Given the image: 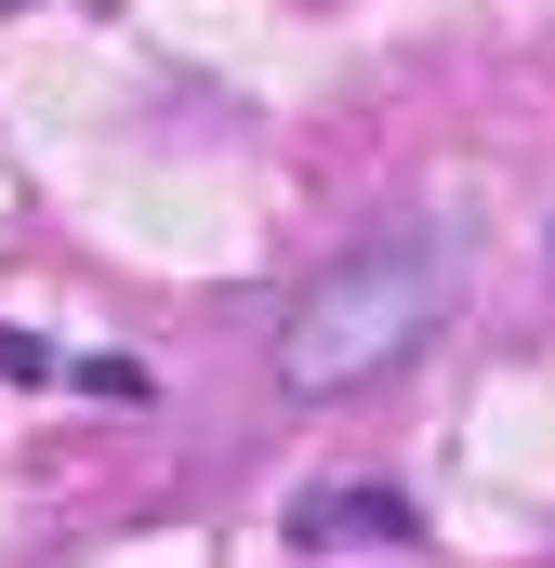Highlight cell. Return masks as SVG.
Masks as SVG:
<instances>
[{
    "instance_id": "1",
    "label": "cell",
    "mask_w": 555,
    "mask_h": 568,
    "mask_svg": "<svg viewBox=\"0 0 555 568\" xmlns=\"http://www.w3.org/2000/svg\"><path fill=\"white\" fill-rule=\"evenodd\" d=\"M436 317H450V252L423 225H397V239L344 252L331 278L278 317V397H357V384L411 371L423 344H436Z\"/></svg>"
},
{
    "instance_id": "2",
    "label": "cell",
    "mask_w": 555,
    "mask_h": 568,
    "mask_svg": "<svg viewBox=\"0 0 555 568\" xmlns=\"http://www.w3.org/2000/svg\"><path fill=\"white\" fill-rule=\"evenodd\" d=\"M291 542L304 556H344V542H423V503L384 476H344V489H304L291 503Z\"/></svg>"
},
{
    "instance_id": "3",
    "label": "cell",
    "mask_w": 555,
    "mask_h": 568,
    "mask_svg": "<svg viewBox=\"0 0 555 568\" xmlns=\"http://www.w3.org/2000/svg\"><path fill=\"white\" fill-rule=\"evenodd\" d=\"M53 371H67V357H53L40 331H0V384H53Z\"/></svg>"
},
{
    "instance_id": "4",
    "label": "cell",
    "mask_w": 555,
    "mask_h": 568,
    "mask_svg": "<svg viewBox=\"0 0 555 568\" xmlns=\"http://www.w3.org/2000/svg\"><path fill=\"white\" fill-rule=\"evenodd\" d=\"M0 13H27V0H0Z\"/></svg>"
}]
</instances>
